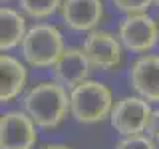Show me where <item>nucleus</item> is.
Segmentation results:
<instances>
[{
  "label": "nucleus",
  "instance_id": "obj_9",
  "mask_svg": "<svg viewBox=\"0 0 159 149\" xmlns=\"http://www.w3.org/2000/svg\"><path fill=\"white\" fill-rule=\"evenodd\" d=\"M64 26L74 32L98 30L103 20V0H64L60 8Z\"/></svg>",
  "mask_w": 159,
  "mask_h": 149
},
{
  "label": "nucleus",
  "instance_id": "obj_19",
  "mask_svg": "<svg viewBox=\"0 0 159 149\" xmlns=\"http://www.w3.org/2000/svg\"><path fill=\"white\" fill-rule=\"evenodd\" d=\"M157 48H159V44H157Z\"/></svg>",
  "mask_w": 159,
  "mask_h": 149
},
{
  "label": "nucleus",
  "instance_id": "obj_5",
  "mask_svg": "<svg viewBox=\"0 0 159 149\" xmlns=\"http://www.w3.org/2000/svg\"><path fill=\"white\" fill-rule=\"evenodd\" d=\"M117 38L127 52L143 56L159 44V24L149 12L127 14L117 26Z\"/></svg>",
  "mask_w": 159,
  "mask_h": 149
},
{
  "label": "nucleus",
  "instance_id": "obj_18",
  "mask_svg": "<svg viewBox=\"0 0 159 149\" xmlns=\"http://www.w3.org/2000/svg\"><path fill=\"white\" fill-rule=\"evenodd\" d=\"M153 6H155V8L159 10V0H155V2H153Z\"/></svg>",
  "mask_w": 159,
  "mask_h": 149
},
{
  "label": "nucleus",
  "instance_id": "obj_13",
  "mask_svg": "<svg viewBox=\"0 0 159 149\" xmlns=\"http://www.w3.org/2000/svg\"><path fill=\"white\" fill-rule=\"evenodd\" d=\"M64 0H18V6L32 20H46L60 12Z\"/></svg>",
  "mask_w": 159,
  "mask_h": 149
},
{
  "label": "nucleus",
  "instance_id": "obj_4",
  "mask_svg": "<svg viewBox=\"0 0 159 149\" xmlns=\"http://www.w3.org/2000/svg\"><path fill=\"white\" fill-rule=\"evenodd\" d=\"M151 115H153L151 103L133 93V96H123L116 99L111 113H109V123L119 137H129L147 133Z\"/></svg>",
  "mask_w": 159,
  "mask_h": 149
},
{
  "label": "nucleus",
  "instance_id": "obj_14",
  "mask_svg": "<svg viewBox=\"0 0 159 149\" xmlns=\"http://www.w3.org/2000/svg\"><path fill=\"white\" fill-rule=\"evenodd\" d=\"M116 149H159L147 133H139V135H129V137H119L116 143Z\"/></svg>",
  "mask_w": 159,
  "mask_h": 149
},
{
  "label": "nucleus",
  "instance_id": "obj_3",
  "mask_svg": "<svg viewBox=\"0 0 159 149\" xmlns=\"http://www.w3.org/2000/svg\"><path fill=\"white\" fill-rule=\"evenodd\" d=\"M66 48L64 34L56 24L36 22L28 28V34L20 46V54L28 66L36 70H52Z\"/></svg>",
  "mask_w": 159,
  "mask_h": 149
},
{
  "label": "nucleus",
  "instance_id": "obj_7",
  "mask_svg": "<svg viewBox=\"0 0 159 149\" xmlns=\"http://www.w3.org/2000/svg\"><path fill=\"white\" fill-rule=\"evenodd\" d=\"M38 125L24 109H8L0 115V149H34Z\"/></svg>",
  "mask_w": 159,
  "mask_h": 149
},
{
  "label": "nucleus",
  "instance_id": "obj_1",
  "mask_svg": "<svg viewBox=\"0 0 159 149\" xmlns=\"http://www.w3.org/2000/svg\"><path fill=\"white\" fill-rule=\"evenodd\" d=\"M22 109L32 117L38 129L52 131L70 115V89L56 79L38 82L22 96Z\"/></svg>",
  "mask_w": 159,
  "mask_h": 149
},
{
  "label": "nucleus",
  "instance_id": "obj_15",
  "mask_svg": "<svg viewBox=\"0 0 159 149\" xmlns=\"http://www.w3.org/2000/svg\"><path fill=\"white\" fill-rule=\"evenodd\" d=\"M155 0H111V4L116 6L119 12L127 14H141V12H147L149 8L153 6Z\"/></svg>",
  "mask_w": 159,
  "mask_h": 149
},
{
  "label": "nucleus",
  "instance_id": "obj_6",
  "mask_svg": "<svg viewBox=\"0 0 159 149\" xmlns=\"http://www.w3.org/2000/svg\"><path fill=\"white\" fill-rule=\"evenodd\" d=\"M82 48L86 52L92 68L99 70V72H111V70L119 68L123 60V52H125L117 34H111L107 30H99V28L86 34Z\"/></svg>",
  "mask_w": 159,
  "mask_h": 149
},
{
  "label": "nucleus",
  "instance_id": "obj_2",
  "mask_svg": "<svg viewBox=\"0 0 159 149\" xmlns=\"http://www.w3.org/2000/svg\"><path fill=\"white\" fill-rule=\"evenodd\" d=\"M116 103L113 93L99 79H86L70 89V117L84 125H93L109 119L111 107Z\"/></svg>",
  "mask_w": 159,
  "mask_h": 149
},
{
  "label": "nucleus",
  "instance_id": "obj_17",
  "mask_svg": "<svg viewBox=\"0 0 159 149\" xmlns=\"http://www.w3.org/2000/svg\"><path fill=\"white\" fill-rule=\"evenodd\" d=\"M40 149H72V147L64 145V143H48V145H42Z\"/></svg>",
  "mask_w": 159,
  "mask_h": 149
},
{
  "label": "nucleus",
  "instance_id": "obj_10",
  "mask_svg": "<svg viewBox=\"0 0 159 149\" xmlns=\"http://www.w3.org/2000/svg\"><path fill=\"white\" fill-rule=\"evenodd\" d=\"M92 64L84 52V48L78 46H68L64 50V54L60 56V60L54 64L52 68V76L58 84H62L64 88L72 89L80 86L82 82L89 79V72H92Z\"/></svg>",
  "mask_w": 159,
  "mask_h": 149
},
{
  "label": "nucleus",
  "instance_id": "obj_20",
  "mask_svg": "<svg viewBox=\"0 0 159 149\" xmlns=\"http://www.w3.org/2000/svg\"><path fill=\"white\" fill-rule=\"evenodd\" d=\"M2 2H4V0H2Z\"/></svg>",
  "mask_w": 159,
  "mask_h": 149
},
{
  "label": "nucleus",
  "instance_id": "obj_8",
  "mask_svg": "<svg viewBox=\"0 0 159 149\" xmlns=\"http://www.w3.org/2000/svg\"><path fill=\"white\" fill-rule=\"evenodd\" d=\"M129 88L145 102L159 103V54H143L129 66Z\"/></svg>",
  "mask_w": 159,
  "mask_h": 149
},
{
  "label": "nucleus",
  "instance_id": "obj_12",
  "mask_svg": "<svg viewBox=\"0 0 159 149\" xmlns=\"http://www.w3.org/2000/svg\"><path fill=\"white\" fill-rule=\"evenodd\" d=\"M26 34H28L26 14L16 8L2 6V10H0V50L10 52V50L22 46Z\"/></svg>",
  "mask_w": 159,
  "mask_h": 149
},
{
  "label": "nucleus",
  "instance_id": "obj_16",
  "mask_svg": "<svg viewBox=\"0 0 159 149\" xmlns=\"http://www.w3.org/2000/svg\"><path fill=\"white\" fill-rule=\"evenodd\" d=\"M147 135L155 141V145L159 147V107L153 109V115H151V121H149V127H147Z\"/></svg>",
  "mask_w": 159,
  "mask_h": 149
},
{
  "label": "nucleus",
  "instance_id": "obj_11",
  "mask_svg": "<svg viewBox=\"0 0 159 149\" xmlns=\"http://www.w3.org/2000/svg\"><path fill=\"white\" fill-rule=\"evenodd\" d=\"M28 68L26 62L8 52L0 56V102L12 103L14 99L26 93Z\"/></svg>",
  "mask_w": 159,
  "mask_h": 149
}]
</instances>
